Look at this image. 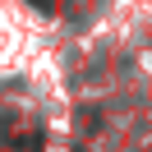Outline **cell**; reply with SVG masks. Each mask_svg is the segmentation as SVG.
<instances>
[{
	"label": "cell",
	"instance_id": "6da1fadb",
	"mask_svg": "<svg viewBox=\"0 0 152 152\" xmlns=\"http://www.w3.org/2000/svg\"><path fill=\"white\" fill-rule=\"evenodd\" d=\"M32 5H37V10H56V0H32Z\"/></svg>",
	"mask_w": 152,
	"mask_h": 152
}]
</instances>
